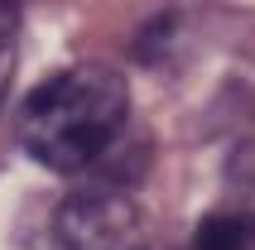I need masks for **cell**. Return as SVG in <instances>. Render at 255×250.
I'll return each instance as SVG.
<instances>
[{"instance_id":"6da1fadb","label":"cell","mask_w":255,"mask_h":250,"mask_svg":"<svg viewBox=\"0 0 255 250\" xmlns=\"http://www.w3.org/2000/svg\"><path fill=\"white\" fill-rule=\"evenodd\" d=\"M126 125V82L121 72L82 63L39 82L19 106V144L53 173H77L106 154Z\"/></svg>"},{"instance_id":"7a4b0ae2","label":"cell","mask_w":255,"mask_h":250,"mask_svg":"<svg viewBox=\"0 0 255 250\" xmlns=\"http://www.w3.org/2000/svg\"><path fill=\"white\" fill-rule=\"evenodd\" d=\"M135 207L116 188L72 193L53 217V250H126Z\"/></svg>"},{"instance_id":"3957f363","label":"cell","mask_w":255,"mask_h":250,"mask_svg":"<svg viewBox=\"0 0 255 250\" xmlns=\"http://www.w3.org/2000/svg\"><path fill=\"white\" fill-rule=\"evenodd\" d=\"M251 241H255V231L246 217H207L198 226L193 250H251Z\"/></svg>"},{"instance_id":"277c9868","label":"cell","mask_w":255,"mask_h":250,"mask_svg":"<svg viewBox=\"0 0 255 250\" xmlns=\"http://www.w3.org/2000/svg\"><path fill=\"white\" fill-rule=\"evenodd\" d=\"M14 58H19V10L14 0H0V97L10 92Z\"/></svg>"}]
</instances>
